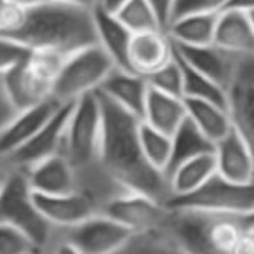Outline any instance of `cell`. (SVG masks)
<instances>
[{
	"instance_id": "cell-1",
	"label": "cell",
	"mask_w": 254,
	"mask_h": 254,
	"mask_svg": "<svg viewBox=\"0 0 254 254\" xmlns=\"http://www.w3.org/2000/svg\"><path fill=\"white\" fill-rule=\"evenodd\" d=\"M103 117L101 167L122 190L139 191L157 200L169 198L166 174L155 169L143 153L141 119L98 91Z\"/></svg>"
},
{
	"instance_id": "cell-2",
	"label": "cell",
	"mask_w": 254,
	"mask_h": 254,
	"mask_svg": "<svg viewBox=\"0 0 254 254\" xmlns=\"http://www.w3.org/2000/svg\"><path fill=\"white\" fill-rule=\"evenodd\" d=\"M101 134L103 117L96 91L71 105L61 153L77 174L78 191L89 195L99 209L113 195L126 191L113 183L101 167Z\"/></svg>"
},
{
	"instance_id": "cell-3",
	"label": "cell",
	"mask_w": 254,
	"mask_h": 254,
	"mask_svg": "<svg viewBox=\"0 0 254 254\" xmlns=\"http://www.w3.org/2000/svg\"><path fill=\"white\" fill-rule=\"evenodd\" d=\"M9 40L28 51H51L66 58L98 44L92 5L46 0L26 9L21 28Z\"/></svg>"
},
{
	"instance_id": "cell-4",
	"label": "cell",
	"mask_w": 254,
	"mask_h": 254,
	"mask_svg": "<svg viewBox=\"0 0 254 254\" xmlns=\"http://www.w3.org/2000/svg\"><path fill=\"white\" fill-rule=\"evenodd\" d=\"M64 56L51 51H28L14 66L2 73L9 98L18 110L53 98L54 82Z\"/></svg>"
},
{
	"instance_id": "cell-5",
	"label": "cell",
	"mask_w": 254,
	"mask_h": 254,
	"mask_svg": "<svg viewBox=\"0 0 254 254\" xmlns=\"http://www.w3.org/2000/svg\"><path fill=\"white\" fill-rule=\"evenodd\" d=\"M9 169V176L0 191V223H7L25 232L37 249L44 253L56 235V228L40 212L25 171L14 167Z\"/></svg>"
},
{
	"instance_id": "cell-6",
	"label": "cell",
	"mask_w": 254,
	"mask_h": 254,
	"mask_svg": "<svg viewBox=\"0 0 254 254\" xmlns=\"http://www.w3.org/2000/svg\"><path fill=\"white\" fill-rule=\"evenodd\" d=\"M166 205L171 211L187 209L244 218L254 211V181L235 183L216 173L197 190L187 195L169 197Z\"/></svg>"
},
{
	"instance_id": "cell-7",
	"label": "cell",
	"mask_w": 254,
	"mask_h": 254,
	"mask_svg": "<svg viewBox=\"0 0 254 254\" xmlns=\"http://www.w3.org/2000/svg\"><path fill=\"white\" fill-rule=\"evenodd\" d=\"M115 68L117 64L99 44L77 51L64 58L54 82L53 98L61 103H75L82 96L99 91Z\"/></svg>"
},
{
	"instance_id": "cell-8",
	"label": "cell",
	"mask_w": 254,
	"mask_h": 254,
	"mask_svg": "<svg viewBox=\"0 0 254 254\" xmlns=\"http://www.w3.org/2000/svg\"><path fill=\"white\" fill-rule=\"evenodd\" d=\"M99 212L115 219L131 233H141L166 225L169 209L166 202L139 191H120L105 202Z\"/></svg>"
},
{
	"instance_id": "cell-9",
	"label": "cell",
	"mask_w": 254,
	"mask_h": 254,
	"mask_svg": "<svg viewBox=\"0 0 254 254\" xmlns=\"http://www.w3.org/2000/svg\"><path fill=\"white\" fill-rule=\"evenodd\" d=\"M226 110L232 127L244 138L254 155V54L239 56L226 87Z\"/></svg>"
},
{
	"instance_id": "cell-10",
	"label": "cell",
	"mask_w": 254,
	"mask_h": 254,
	"mask_svg": "<svg viewBox=\"0 0 254 254\" xmlns=\"http://www.w3.org/2000/svg\"><path fill=\"white\" fill-rule=\"evenodd\" d=\"M71 105L73 103H63L56 110V113L40 127L37 134L30 141H26L21 148H18L14 153L5 157L2 162L9 167H14V169L26 171L28 167L61 153Z\"/></svg>"
},
{
	"instance_id": "cell-11",
	"label": "cell",
	"mask_w": 254,
	"mask_h": 254,
	"mask_svg": "<svg viewBox=\"0 0 254 254\" xmlns=\"http://www.w3.org/2000/svg\"><path fill=\"white\" fill-rule=\"evenodd\" d=\"M60 232L84 254H113L134 235L103 212Z\"/></svg>"
},
{
	"instance_id": "cell-12",
	"label": "cell",
	"mask_w": 254,
	"mask_h": 254,
	"mask_svg": "<svg viewBox=\"0 0 254 254\" xmlns=\"http://www.w3.org/2000/svg\"><path fill=\"white\" fill-rule=\"evenodd\" d=\"M216 216L218 214L202 211L169 209L166 228L174 237L183 254H223L212 239V223Z\"/></svg>"
},
{
	"instance_id": "cell-13",
	"label": "cell",
	"mask_w": 254,
	"mask_h": 254,
	"mask_svg": "<svg viewBox=\"0 0 254 254\" xmlns=\"http://www.w3.org/2000/svg\"><path fill=\"white\" fill-rule=\"evenodd\" d=\"M174 58V44L166 30L132 33L127 47L126 66L132 73L148 78Z\"/></svg>"
},
{
	"instance_id": "cell-14",
	"label": "cell",
	"mask_w": 254,
	"mask_h": 254,
	"mask_svg": "<svg viewBox=\"0 0 254 254\" xmlns=\"http://www.w3.org/2000/svg\"><path fill=\"white\" fill-rule=\"evenodd\" d=\"M61 105L63 103L56 98H49L28 108L18 110L11 122L0 131V160H4L30 141Z\"/></svg>"
},
{
	"instance_id": "cell-15",
	"label": "cell",
	"mask_w": 254,
	"mask_h": 254,
	"mask_svg": "<svg viewBox=\"0 0 254 254\" xmlns=\"http://www.w3.org/2000/svg\"><path fill=\"white\" fill-rule=\"evenodd\" d=\"M44 218L56 230H66L85 221L92 214L99 212V207L89 195L82 191H71L63 195L33 193Z\"/></svg>"
},
{
	"instance_id": "cell-16",
	"label": "cell",
	"mask_w": 254,
	"mask_h": 254,
	"mask_svg": "<svg viewBox=\"0 0 254 254\" xmlns=\"http://www.w3.org/2000/svg\"><path fill=\"white\" fill-rule=\"evenodd\" d=\"M174 51L185 63L214 80L226 91L239 60L237 54L228 53L214 44H209V46H176L174 44Z\"/></svg>"
},
{
	"instance_id": "cell-17",
	"label": "cell",
	"mask_w": 254,
	"mask_h": 254,
	"mask_svg": "<svg viewBox=\"0 0 254 254\" xmlns=\"http://www.w3.org/2000/svg\"><path fill=\"white\" fill-rule=\"evenodd\" d=\"M216 173L235 183H251L254 181V155L249 145L235 131L221 138L214 145Z\"/></svg>"
},
{
	"instance_id": "cell-18",
	"label": "cell",
	"mask_w": 254,
	"mask_h": 254,
	"mask_svg": "<svg viewBox=\"0 0 254 254\" xmlns=\"http://www.w3.org/2000/svg\"><path fill=\"white\" fill-rule=\"evenodd\" d=\"M33 193L63 195L77 191V174L63 153H58L25 171Z\"/></svg>"
},
{
	"instance_id": "cell-19",
	"label": "cell",
	"mask_w": 254,
	"mask_h": 254,
	"mask_svg": "<svg viewBox=\"0 0 254 254\" xmlns=\"http://www.w3.org/2000/svg\"><path fill=\"white\" fill-rule=\"evenodd\" d=\"M212 44L237 56L254 54V25L249 12L232 7L219 12Z\"/></svg>"
},
{
	"instance_id": "cell-20",
	"label": "cell",
	"mask_w": 254,
	"mask_h": 254,
	"mask_svg": "<svg viewBox=\"0 0 254 254\" xmlns=\"http://www.w3.org/2000/svg\"><path fill=\"white\" fill-rule=\"evenodd\" d=\"M148 89V82L145 77L124 70V68H115L108 75V78L103 82L99 92L115 101L119 106L126 108L127 112L143 119Z\"/></svg>"
},
{
	"instance_id": "cell-21",
	"label": "cell",
	"mask_w": 254,
	"mask_h": 254,
	"mask_svg": "<svg viewBox=\"0 0 254 254\" xmlns=\"http://www.w3.org/2000/svg\"><path fill=\"white\" fill-rule=\"evenodd\" d=\"M185 119H187V108H185L183 98H176V96L155 91L152 87L148 89L145 112L141 119L146 126L153 127L164 134L173 136V132L185 122Z\"/></svg>"
},
{
	"instance_id": "cell-22",
	"label": "cell",
	"mask_w": 254,
	"mask_h": 254,
	"mask_svg": "<svg viewBox=\"0 0 254 254\" xmlns=\"http://www.w3.org/2000/svg\"><path fill=\"white\" fill-rule=\"evenodd\" d=\"M92 16H94L98 44L112 58L113 63L117 64V68L127 70L126 56L132 33L129 32V28L113 12L103 11L98 5H92Z\"/></svg>"
},
{
	"instance_id": "cell-23",
	"label": "cell",
	"mask_w": 254,
	"mask_h": 254,
	"mask_svg": "<svg viewBox=\"0 0 254 254\" xmlns=\"http://www.w3.org/2000/svg\"><path fill=\"white\" fill-rule=\"evenodd\" d=\"M219 12H197L174 18L166 32L176 46H209L214 42Z\"/></svg>"
},
{
	"instance_id": "cell-24",
	"label": "cell",
	"mask_w": 254,
	"mask_h": 254,
	"mask_svg": "<svg viewBox=\"0 0 254 254\" xmlns=\"http://www.w3.org/2000/svg\"><path fill=\"white\" fill-rule=\"evenodd\" d=\"M185 108H187V119L197 127L198 131L216 145L221 138H225L232 129L226 106L216 105L211 101L202 99H188L183 98Z\"/></svg>"
},
{
	"instance_id": "cell-25",
	"label": "cell",
	"mask_w": 254,
	"mask_h": 254,
	"mask_svg": "<svg viewBox=\"0 0 254 254\" xmlns=\"http://www.w3.org/2000/svg\"><path fill=\"white\" fill-rule=\"evenodd\" d=\"M212 174H216L214 152L204 153V155H198L195 159L180 164V166H176L173 171H169L166 174L167 187H169V197L187 195L190 191L197 190Z\"/></svg>"
},
{
	"instance_id": "cell-26",
	"label": "cell",
	"mask_w": 254,
	"mask_h": 254,
	"mask_svg": "<svg viewBox=\"0 0 254 254\" xmlns=\"http://www.w3.org/2000/svg\"><path fill=\"white\" fill-rule=\"evenodd\" d=\"M211 152H214V143L209 141L190 120L185 119V122L171 136V159L166 174L187 160Z\"/></svg>"
},
{
	"instance_id": "cell-27",
	"label": "cell",
	"mask_w": 254,
	"mask_h": 254,
	"mask_svg": "<svg viewBox=\"0 0 254 254\" xmlns=\"http://www.w3.org/2000/svg\"><path fill=\"white\" fill-rule=\"evenodd\" d=\"M113 254H183L166 225L148 232L134 233Z\"/></svg>"
},
{
	"instance_id": "cell-28",
	"label": "cell",
	"mask_w": 254,
	"mask_h": 254,
	"mask_svg": "<svg viewBox=\"0 0 254 254\" xmlns=\"http://www.w3.org/2000/svg\"><path fill=\"white\" fill-rule=\"evenodd\" d=\"M176 54V51H174ZM176 60L181 66L183 73V98L188 99H202V101H211L216 105L226 106V91L214 80L202 75L190 64H187L180 56L176 54Z\"/></svg>"
},
{
	"instance_id": "cell-29",
	"label": "cell",
	"mask_w": 254,
	"mask_h": 254,
	"mask_svg": "<svg viewBox=\"0 0 254 254\" xmlns=\"http://www.w3.org/2000/svg\"><path fill=\"white\" fill-rule=\"evenodd\" d=\"M115 16L129 28L131 33L162 28L148 0H127L126 4L115 12Z\"/></svg>"
},
{
	"instance_id": "cell-30",
	"label": "cell",
	"mask_w": 254,
	"mask_h": 254,
	"mask_svg": "<svg viewBox=\"0 0 254 254\" xmlns=\"http://www.w3.org/2000/svg\"><path fill=\"white\" fill-rule=\"evenodd\" d=\"M139 139H141L143 153L146 160L152 164L155 169L162 171L166 174L167 164L171 159V136L157 131L153 127L146 126L141 120L139 127Z\"/></svg>"
},
{
	"instance_id": "cell-31",
	"label": "cell",
	"mask_w": 254,
	"mask_h": 254,
	"mask_svg": "<svg viewBox=\"0 0 254 254\" xmlns=\"http://www.w3.org/2000/svg\"><path fill=\"white\" fill-rule=\"evenodd\" d=\"M148 85L155 91L166 92V94L176 96V98H183V73H181V66L176 60L174 54L173 61L157 70L146 78Z\"/></svg>"
},
{
	"instance_id": "cell-32",
	"label": "cell",
	"mask_w": 254,
	"mask_h": 254,
	"mask_svg": "<svg viewBox=\"0 0 254 254\" xmlns=\"http://www.w3.org/2000/svg\"><path fill=\"white\" fill-rule=\"evenodd\" d=\"M40 253L33 240L16 226L0 223V254H35Z\"/></svg>"
},
{
	"instance_id": "cell-33",
	"label": "cell",
	"mask_w": 254,
	"mask_h": 254,
	"mask_svg": "<svg viewBox=\"0 0 254 254\" xmlns=\"http://www.w3.org/2000/svg\"><path fill=\"white\" fill-rule=\"evenodd\" d=\"M26 9L12 0H0V37L11 39L25 21Z\"/></svg>"
},
{
	"instance_id": "cell-34",
	"label": "cell",
	"mask_w": 254,
	"mask_h": 254,
	"mask_svg": "<svg viewBox=\"0 0 254 254\" xmlns=\"http://www.w3.org/2000/svg\"><path fill=\"white\" fill-rule=\"evenodd\" d=\"M232 0H176L174 2L173 19L197 12H221L230 5ZM171 19V21H173Z\"/></svg>"
},
{
	"instance_id": "cell-35",
	"label": "cell",
	"mask_w": 254,
	"mask_h": 254,
	"mask_svg": "<svg viewBox=\"0 0 254 254\" xmlns=\"http://www.w3.org/2000/svg\"><path fill=\"white\" fill-rule=\"evenodd\" d=\"M26 53L28 49H25L23 46L0 37V75L5 73L11 66H14Z\"/></svg>"
},
{
	"instance_id": "cell-36",
	"label": "cell",
	"mask_w": 254,
	"mask_h": 254,
	"mask_svg": "<svg viewBox=\"0 0 254 254\" xmlns=\"http://www.w3.org/2000/svg\"><path fill=\"white\" fill-rule=\"evenodd\" d=\"M16 113H18V108L12 103V99L9 98L4 82H2V75H0V131L11 122Z\"/></svg>"
},
{
	"instance_id": "cell-37",
	"label": "cell",
	"mask_w": 254,
	"mask_h": 254,
	"mask_svg": "<svg viewBox=\"0 0 254 254\" xmlns=\"http://www.w3.org/2000/svg\"><path fill=\"white\" fill-rule=\"evenodd\" d=\"M42 254H84L77 246L70 242L60 230H56V235L51 240V244L47 246V249Z\"/></svg>"
},
{
	"instance_id": "cell-38",
	"label": "cell",
	"mask_w": 254,
	"mask_h": 254,
	"mask_svg": "<svg viewBox=\"0 0 254 254\" xmlns=\"http://www.w3.org/2000/svg\"><path fill=\"white\" fill-rule=\"evenodd\" d=\"M148 2L153 7V11H155V14H157V18H159L160 25H162V28L166 30L167 25L171 23V19H173L174 2H176V0H148Z\"/></svg>"
},
{
	"instance_id": "cell-39",
	"label": "cell",
	"mask_w": 254,
	"mask_h": 254,
	"mask_svg": "<svg viewBox=\"0 0 254 254\" xmlns=\"http://www.w3.org/2000/svg\"><path fill=\"white\" fill-rule=\"evenodd\" d=\"M232 254H254V242H253V237L251 233L244 232L242 237L239 239V242L235 244V247L232 249Z\"/></svg>"
},
{
	"instance_id": "cell-40",
	"label": "cell",
	"mask_w": 254,
	"mask_h": 254,
	"mask_svg": "<svg viewBox=\"0 0 254 254\" xmlns=\"http://www.w3.org/2000/svg\"><path fill=\"white\" fill-rule=\"evenodd\" d=\"M126 2L127 0H96L94 5L101 7L103 11H108V12H113V14H115V12L119 11Z\"/></svg>"
},
{
	"instance_id": "cell-41",
	"label": "cell",
	"mask_w": 254,
	"mask_h": 254,
	"mask_svg": "<svg viewBox=\"0 0 254 254\" xmlns=\"http://www.w3.org/2000/svg\"><path fill=\"white\" fill-rule=\"evenodd\" d=\"M228 7L239 9V11H244V12H254V0H232Z\"/></svg>"
},
{
	"instance_id": "cell-42",
	"label": "cell",
	"mask_w": 254,
	"mask_h": 254,
	"mask_svg": "<svg viewBox=\"0 0 254 254\" xmlns=\"http://www.w3.org/2000/svg\"><path fill=\"white\" fill-rule=\"evenodd\" d=\"M9 171H11L9 166H5L4 162H0V191H2V188H4V183L9 176Z\"/></svg>"
},
{
	"instance_id": "cell-43",
	"label": "cell",
	"mask_w": 254,
	"mask_h": 254,
	"mask_svg": "<svg viewBox=\"0 0 254 254\" xmlns=\"http://www.w3.org/2000/svg\"><path fill=\"white\" fill-rule=\"evenodd\" d=\"M12 2L23 5V7H33V5L42 4V2H46V0H12Z\"/></svg>"
},
{
	"instance_id": "cell-44",
	"label": "cell",
	"mask_w": 254,
	"mask_h": 254,
	"mask_svg": "<svg viewBox=\"0 0 254 254\" xmlns=\"http://www.w3.org/2000/svg\"><path fill=\"white\" fill-rule=\"evenodd\" d=\"M242 221H244V226H246V230H254V211L251 212V214L244 216Z\"/></svg>"
},
{
	"instance_id": "cell-45",
	"label": "cell",
	"mask_w": 254,
	"mask_h": 254,
	"mask_svg": "<svg viewBox=\"0 0 254 254\" xmlns=\"http://www.w3.org/2000/svg\"><path fill=\"white\" fill-rule=\"evenodd\" d=\"M58 2H70V4H80V5H94L96 0H58Z\"/></svg>"
},
{
	"instance_id": "cell-46",
	"label": "cell",
	"mask_w": 254,
	"mask_h": 254,
	"mask_svg": "<svg viewBox=\"0 0 254 254\" xmlns=\"http://www.w3.org/2000/svg\"><path fill=\"white\" fill-rule=\"evenodd\" d=\"M247 232L251 233V237H253V242H254V230H247Z\"/></svg>"
},
{
	"instance_id": "cell-47",
	"label": "cell",
	"mask_w": 254,
	"mask_h": 254,
	"mask_svg": "<svg viewBox=\"0 0 254 254\" xmlns=\"http://www.w3.org/2000/svg\"><path fill=\"white\" fill-rule=\"evenodd\" d=\"M251 14V19H253V25H254V12H249Z\"/></svg>"
},
{
	"instance_id": "cell-48",
	"label": "cell",
	"mask_w": 254,
	"mask_h": 254,
	"mask_svg": "<svg viewBox=\"0 0 254 254\" xmlns=\"http://www.w3.org/2000/svg\"><path fill=\"white\" fill-rule=\"evenodd\" d=\"M35 254H42V253H35Z\"/></svg>"
},
{
	"instance_id": "cell-49",
	"label": "cell",
	"mask_w": 254,
	"mask_h": 254,
	"mask_svg": "<svg viewBox=\"0 0 254 254\" xmlns=\"http://www.w3.org/2000/svg\"><path fill=\"white\" fill-rule=\"evenodd\" d=\"M0 162H2V160H0Z\"/></svg>"
}]
</instances>
